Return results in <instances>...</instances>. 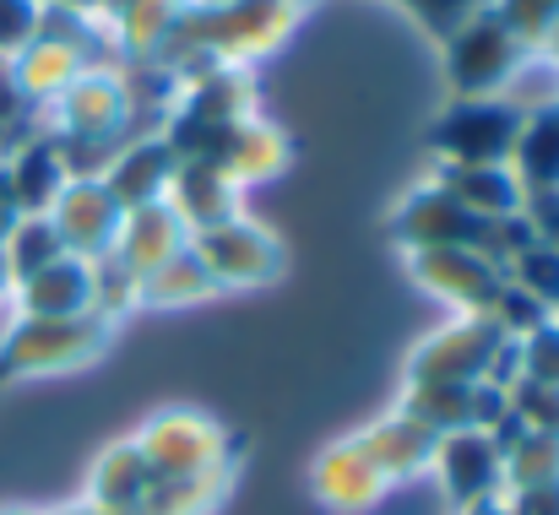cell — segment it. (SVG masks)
<instances>
[{"instance_id": "cell-1", "label": "cell", "mask_w": 559, "mask_h": 515, "mask_svg": "<svg viewBox=\"0 0 559 515\" xmlns=\"http://www.w3.org/2000/svg\"><path fill=\"white\" fill-rule=\"evenodd\" d=\"M115 337L109 321L98 315H11L0 332V374L11 380H38V374H71L104 358V347Z\"/></svg>"}, {"instance_id": "cell-2", "label": "cell", "mask_w": 559, "mask_h": 515, "mask_svg": "<svg viewBox=\"0 0 559 515\" xmlns=\"http://www.w3.org/2000/svg\"><path fill=\"white\" fill-rule=\"evenodd\" d=\"M190 255L201 261V272L212 277V288L217 294H245V288H272L283 272H288V250H283V239L266 228V223H255V217H228V223H217V228H201V233H190Z\"/></svg>"}, {"instance_id": "cell-3", "label": "cell", "mask_w": 559, "mask_h": 515, "mask_svg": "<svg viewBox=\"0 0 559 515\" xmlns=\"http://www.w3.org/2000/svg\"><path fill=\"white\" fill-rule=\"evenodd\" d=\"M131 440L147 456V467L158 472V483L164 478H201V472L234 467L228 429L212 412H195V407H164V412H153Z\"/></svg>"}, {"instance_id": "cell-4", "label": "cell", "mask_w": 559, "mask_h": 515, "mask_svg": "<svg viewBox=\"0 0 559 515\" xmlns=\"http://www.w3.org/2000/svg\"><path fill=\"white\" fill-rule=\"evenodd\" d=\"M522 44L511 38V27L489 11H478L473 22H462L451 38H440V71H445V93L451 98H495L511 71L522 65Z\"/></svg>"}, {"instance_id": "cell-5", "label": "cell", "mask_w": 559, "mask_h": 515, "mask_svg": "<svg viewBox=\"0 0 559 515\" xmlns=\"http://www.w3.org/2000/svg\"><path fill=\"white\" fill-rule=\"evenodd\" d=\"M522 115L495 98H445V109L429 125V158L435 164H511Z\"/></svg>"}, {"instance_id": "cell-6", "label": "cell", "mask_w": 559, "mask_h": 515, "mask_svg": "<svg viewBox=\"0 0 559 515\" xmlns=\"http://www.w3.org/2000/svg\"><path fill=\"white\" fill-rule=\"evenodd\" d=\"M511 337H500V326L489 315H451L435 337L407 352V385H489V369L500 358V347Z\"/></svg>"}, {"instance_id": "cell-7", "label": "cell", "mask_w": 559, "mask_h": 515, "mask_svg": "<svg viewBox=\"0 0 559 515\" xmlns=\"http://www.w3.org/2000/svg\"><path fill=\"white\" fill-rule=\"evenodd\" d=\"M44 131L49 136H76V142H109L126 147L136 136L131 104L115 71H82L55 104H44Z\"/></svg>"}, {"instance_id": "cell-8", "label": "cell", "mask_w": 559, "mask_h": 515, "mask_svg": "<svg viewBox=\"0 0 559 515\" xmlns=\"http://www.w3.org/2000/svg\"><path fill=\"white\" fill-rule=\"evenodd\" d=\"M429 478L440 483L451 511H473V505H500L506 500V456L489 440V429L440 434L435 456H429Z\"/></svg>"}, {"instance_id": "cell-9", "label": "cell", "mask_w": 559, "mask_h": 515, "mask_svg": "<svg viewBox=\"0 0 559 515\" xmlns=\"http://www.w3.org/2000/svg\"><path fill=\"white\" fill-rule=\"evenodd\" d=\"M489 217H473L467 206H456L435 179H424L418 190H407L391 206V239L402 244V255L413 250H478Z\"/></svg>"}, {"instance_id": "cell-10", "label": "cell", "mask_w": 559, "mask_h": 515, "mask_svg": "<svg viewBox=\"0 0 559 515\" xmlns=\"http://www.w3.org/2000/svg\"><path fill=\"white\" fill-rule=\"evenodd\" d=\"M407 277L429 299H440L451 315H484L489 299L506 283V272L489 255H478V250H413L407 255Z\"/></svg>"}, {"instance_id": "cell-11", "label": "cell", "mask_w": 559, "mask_h": 515, "mask_svg": "<svg viewBox=\"0 0 559 515\" xmlns=\"http://www.w3.org/2000/svg\"><path fill=\"white\" fill-rule=\"evenodd\" d=\"M66 244V255L76 261H98L115 250V233H120V201L104 190V179H66V190L55 195V206L44 212Z\"/></svg>"}, {"instance_id": "cell-12", "label": "cell", "mask_w": 559, "mask_h": 515, "mask_svg": "<svg viewBox=\"0 0 559 515\" xmlns=\"http://www.w3.org/2000/svg\"><path fill=\"white\" fill-rule=\"evenodd\" d=\"M396 412L418 418L429 434H456V429H495L506 418V391L500 385H402Z\"/></svg>"}, {"instance_id": "cell-13", "label": "cell", "mask_w": 559, "mask_h": 515, "mask_svg": "<svg viewBox=\"0 0 559 515\" xmlns=\"http://www.w3.org/2000/svg\"><path fill=\"white\" fill-rule=\"evenodd\" d=\"M310 494H316L321 511H332V515H365L391 494V483L374 472V462L359 451V440L348 434V440L326 445L310 462Z\"/></svg>"}, {"instance_id": "cell-14", "label": "cell", "mask_w": 559, "mask_h": 515, "mask_svg": "<svg viewBox=\"0 0 559 515\" xmlns=\"http://www.w3.org/2000/svg\"><path fill=\"white\" fill-rule=\"evenodd\" d=\"M186 244H190V228L175 217V206L169 201H153V206H131L120 217V233H115V250L109 255L142 283L147 272H158L164 261H175Z\"/></svg>"}, {"instance_id": "cell-15", "label": "cell", "mask_w": 559, "mask_h": 515, "mask_svg": "<svg viewBox=\"0 0 559 515\" xmlns=\"http://www.w3.org/2000/svg\"><path fill=\"white\" fill-rule=\"evenodd\" d=\"M288 158H294V142L283 136V125H272L266 115H250L217 142V153L206 164H217L239 190H255L288 169Z\"/></svg>"}, {"instance_id": "cell-16", "label": "cell", "mask_w": 559, "mask_h": 515, "mask_svg": "<svg viewBox=\"0 0 559 515\" xmlns=\"http://www.w3.org/2000/svg\"><path fill=\"white\" fill-rule=\"evenodd\" d=\"M175 169H180V158H175V147L164 142V131H158V136H131V142L109 158L104 190L120 201V212H131V206H153V201L169 195Z\"/></svg>"}, {"instance_id": "cell-17", "label": "cell", "mask_w": 559, "mask_h": 515, "mask_svg": "<svg viewBox=\"0 0 559 515\" xmlns=\"http://www.w3.org/2000/svg\"><path fill=\"white\" fill-rule=\"evenodd\" d=\"M158 489V472L147 467V456L136 451V440H120L109 445L93 472H87V511L93 515H142L147 511V494Z\"/></svg>"}, {"instance_id": "cell-18", "label": "cell", "mask_w": 559, "mask_h": 515, "mask_svg": "<svg viewBox=\"0 0 559 515\" xmlns=\"http://www.w3.org/2000/svg\"><path fill=\"white\" fill-rule=\"evenodd\" d=\"M164 201L175 206V217L186 223L190 233L217 228V223H228V217H239V212H245V190L217 169V164H206V158L180 164L175 179H169V195H164Z\"/></svg>"}, {"instance_id": "cell-19", "label": "cell", "mask_w": 559, "mask_h": 515, "mask_svg": "<svg viewBox=\"0 0 559 515\" xmlns=\"http://www.w3.org/2000/svg\"><path fill=\"white\" fill-rule=\"evenodd\" d=\"M11 315H44V321L93 315V261L60 255L55 266L33 272L27 283L11 288Z\"/></svg>"}, {"instance_id": "cell-20", "label": "cell", "mask_w": 559, "mask_h": 515, "mask_svg": "<svg viewBox=\"0 0 559 515\" xmlns=\"http://www.w3.org/2000/svg\"><path fill=\"white\" fill-rule=\"evenodd\" d=\"M354 440H359V451L374 462V472L396 489V483L429 472V456H435V440H440V434H429V429H424L418 418H407V412H385V418H374L370 429H359Z\"/></svg>"}, {"instance_id": "cell-21", "label": "cell", "mask_w": 559, "mask_h": 515, "mask_svg": "<svg viewBox=\"0 0 559 515\" xmlns=\"http://www.w3.org/2000/svg\"><path fill=\"white\" fill-rule=\"evenodd\" d=\"M66 179H71V173L60 164V147H55L49 131L27 136L22 147H11V153L0 158V184H5V195H11L16 212H49L55 195L66 190Z\"/></svg>"}, {"instance_id": "cell-22", "label": "cell", "mask_w": 559, "mask_h": 515, "mask_svg": "<svg viewBox=\"0 0 559 515\" xmlns=\"http://www.w3.org/2000/svg\"><path fill=\"white\" fill-rule=\"evenodd\" d=\"M429 179L473 217H516L527 206V190L511 164H435Z\"/></svg>"}, {"instance_id": "cell-23", "label": "cell", "mask_w": 559, "mask_h": 515, "mask_svg": "<svg viewBox=\"0 0 559 515\" xmlns=\"http://www.w3.org/2000/svg\"><path fill=\"white\" fill-rule=\"evenodd\" d=\"M190 11V0H104L98 22L115 33L126 60H153L169 33L180 27V16Z\"/></svg>"}, {"instance_id": "cell-24", "label": "cell", "mask_w": 559, "mask_h": 515, "mask_svg": "<svg viewBox=\"0 0 559 515\" xmlns=\"http://www.w3.org/2000/svg\"><path fill=\"white\" fill-rule=\"evenodd\" d=\"M511 173L522 179L527 195L559 190V104L538 109V115H522V131H516V147H511Z\"/></svg>"}, {"instance_id": "cell-25", "label": "cell", "mask_w": 559, "mask_h": 515, "mask_svg": "<svg viewBox=\"0 0 559 515\" xmlns=\"http://www.w3.org/2000/svg\"><path fill=\"white\" fill-rule=\"evenodd\" d=\"M5 65H11L16 87H22L38 109H44V104H55V98H60V93L87 71V65H82L66 44H55V38H33V44H27L22 55H11Z\"/></svg>"}, {"instance_id": "cell-26", "label": "cell", "mask_w": 559, "mask_h": 515, "mask_svg": "<svg viewBox=\"0 0 559 515\" xmlns=\"http://www.w3.org/2000/svg\"><path fill=\"white\" fill-rule=\"evenodd\" d=\"M60 255H66V244H60V233H55V223H49L44 212H22V217L11 223L5 244H0V266H5L11 288H16V283H27L33 272L55 266Z\"/></svg>"}, {"instance_id": "cell-27", "label": "cell", "mask_w": 559, "mask_h": 515, "mask_svg": "<svg viewBox=\"0 0 559 515\" xmlns=\"http://www.w3.org/2000/svg\"><path fill=\"white\" fill-rule=\"evenodd\" d=\"M228 494H234V467H217V472H201V478H164L147 494L142 515H212Z\"/></svg>"}, {"instance_id": "cell-28", "label": "cell", "mask_w": 559, "mask_h": 515, "mask_svg": "<svg viewBox=\"0 0 559 515\" xmlns=\"http://www.w3.org/2000/svg\"><path fill=\"white\" fill-rule=\"evenodd\" d=\"M212 294H217V288H212V277L201 272V261L190 255V244L175 261H164L158 272L142 277V304H153V310H186V304H201V299H212Z\"/></svg>"}, {"instance_id": "cell-29", "label": "cell", "mask_w": 559, "mask_h": 515, "mask_svg": "<svg viewBox=\"0 0 559 515\" xmlns=\"http://www.w3.org/2000/svg\"><path fill=\"white\" fill-rule=\"evenodd\" d=\"M544 483H559V434L522 429V440L506 445V494L544 489Z\"/></svg>"}, {"instance_id": "cell-30", "label": "cell", "mask_w": 559, "mask_h": 515, "mask_svg": "<svg viewBox=\"0 0 559 515\" xmlns=\"http://www.w3.org/2000/svg\"><path fill=\"white\" fill-rule=\"evenodd\" d=\"M131 310H142V283L115 261V255H98L93 261V315L120 326Z\"/></svg>"}, {"instance_id": "cell-31", "label": "cell", "mask_w": 559, "mask_h": 515, "mask_svg": "<svg viewBox=\"0 0 559 515\" xmlns=\"http://www.w3.org/2000/svg\"><path fill=\"white\" fill-rule=\"evenodd\" d=\"M506 283H516L527 299H538L549 315L559 310V250H549V244H527L511 266H506Z\"/></svg>"}, {"instance_id": "cell-32", "label": "cell", "mask_w": 559, "mask_h": 515, "mask_svg": "<svg viewBox=\"0 0 559 515\" xmlns=\"http://www.w3.org/2000/svg\"><path fill=\"white\" fill-rule=\"evenodd\" d=\"M38 131H44V109L16 87L11 65L0 60V158H5L11 147H22L27 136H38Z\"/></svg>"}, {"instance_id": "cell-33", "label": "cell", "mask_w": 559, "mask_h": 515, "mask_svg": "<svg viewBox=\"0 0 559 515\" xmlns=\"http://www.w3.org/2000/svg\"><path fill=\"white\" fill-rule=\"evenodd\" d=\"M495 16L511 27L522 49H544L559 27V0H495Z\"/></svg>"}, {"instance_id": "cell-34", "label": "cell", "mask_w": 559, "mask_h": 515, "mask_svg": "<svg viewBox=\"0 0 559 515\" xmlns=\"http://www.w3.org/2000/svg\"><path fill=\"white\" fill-rule=\"evenodd\" d=\"M495 326H500V337H511V343H522V337H533L544 321H549V310L538 304V299H527L516 283H500V294L489 299V310H484Z\"/></svg>"}, {"instance_id": "cell-35", "label": "cell", "mask_w": 559, "mask_h": 515, "mask_svg": "<svg viewBox=\"0 0 559 515\" xmlns=\"http://www.w3.org/2000/svg\"><path fill=\"white\" fill-rule=\"evenodd\" d=\"M396 5H402V11H407L435 44H440V38H451L462 22H473L478 11H489L495 0H396Z\"/></svg>"}, {"instance_id": "cell-36", "label": "cell", "mask_w": 559, "mask_h": 515, "mask_svg": "<svg viewBox=\"0 0 559 515\" xmlns=\"http://www.w3.org/2000/svg\"><path fill=\"white\" fill-rule=\"evenodd\" d=\"M516 358H522V380L559 391V326L555 321H544L533 337H522V343H516Z\"/></svg>"}, {"instance_id": "cell-37", "label": "cell", "mask_w": 559, "mask_h": 515, "mask_svg": "<svg viewBox=\"0 0 559 515\" xmlns=\"http://www.w3.org/2000/svg\"><path fill=\"white\" fill-rule=\"evenodd\" d=\"M506 407H511L527 429H538V434H559V391H549V385L516 380V385L506 391Z\"/></svg>"}, {"instance_id": "cell-38", "label": "cell", "mask_w": 559, "mask_h": 515, "mask_svg": "<svg viewBox=\"0 0 559 515\" xmlns=\"http://www.w3.org/2000/svg\"><path fill=\"white\" fill-rule=\"evenodd\" d=\"M38 16H44V0H0V60L22 55L38 38Z\"/></svg>"}, {"instance_id": "cell-39", "label": "cell", "mask_w": 559, "mask_h": 515, "mask_svg": "<svg viewBox=\"0 0 559 515\" xmlns=\"http://www.w3.org/2000/svg\"><path fill=\"white\" fill-rule=\"evenodd\" d=\"M522 217H527V228H533V239H538V244L559 250V190H538V195H527Z\"/></svg>"}, {"instance_id": "cell-40", "label": "cell", "mask_w": 559, "mask_h": 515, "mask_svg": "<svg viewBox=\"0 0 559 515\" xmlns=\"http://www.w3.org/2000/svg\"><path fill=\"white\" fill-rule=\"evenodd\" d=\"M500 505H506V515H559V483H544V489H522V494H506Z\"/></svg>"}, {"instance_id": "cell-41", "label": "cell", "mask_w": 559, "mask_h": 515, "mask_svg": "<svg viewBox=\"0 0 559 515\" xmlns=\"http://www.w3.org/2000/svg\"><path fill=\"white\" fill-rule=\"evenodd\" d=\"M44 5H55V11H76V16H98V11H104V0H44Z\"/></svg>"}, {"instance_id": "cell-42", "label": "cell", "mask_w": 559, "mask_h": 515, "mask_svg": "<svg viewBox=\"0 0 559 515\" xmlns=\"http://www.w3.org/2000/svg\"><path fill=\"white\" fill-rule=\"evenodd\" d=\"M22 212L11 206V195H5V184H0V244H5V233H11V223H16Z\"/></svg>"}, {"instance_id": "cell-43", "label": "cell", "mask_w": 559, "mask_h": 515, "mask_svg": "<svg viewBox=\"0 0 559 515\" xmlns=\"http://www.w3.org/2000/svg\"><path fill=\"white\" fill-rule=\"evenodd\" d=\"M0 515H93L87 505H76V511H38V505H11V511H0Z\"/></svg>"}, {"instance_id": "cell-44", "label": "cell", "mask_w": 559, "mask_h": 515, "mask_svg": "<svg viewBox=\"0 0 559 515\" xmlns=\"http://www.w3.org/2000/svg\"><path fill=\"white\" fill-rule=\"evenodd\" d=\"M456 515H506V505H473V511H456Z\"/></svg>"}, {"instance_id": "cell-45", "label": "cell", "mask_w": 559, "mask_h": 515, "mask_svg": "<svg viewBox=\"0 0 559 515\" xmlns=\"http://www.w3.org/2000/svg\"><path fill=\"white\" fill-rule=\"evenodd\" d=\"M544 55H549V60H559V27H555V33H549V44H544Z\"/></svg>"}, {"instance_id": "cell-46", "label": "cell", "mask_w": 559, "mask_h": 515, "mask_svg": "<svg viewBox=\"0 0 559 515\" xmlns=\"http://www.w3.org/2000/svg\"><path fill=\"white\" fill-rule=\"evenodd\" d=\"M549 321H555V326H559V310H555V315H549Z\"/></svg>"}]
</instances>
